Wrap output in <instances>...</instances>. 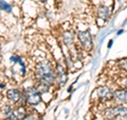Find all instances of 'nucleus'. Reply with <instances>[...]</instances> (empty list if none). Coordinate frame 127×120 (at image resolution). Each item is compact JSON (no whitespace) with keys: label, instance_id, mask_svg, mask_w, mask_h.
<instances>
[{"label":"nucleus","instance_id":"9","mask_svg":"<svg viewBox=\"0 0 127 120\" xmlns=\"http://www.w3.org/2000/svg\"><path fill=\"white\" fill-rule=\"evenodd\" d=\"M26 116H27L26 107L23 105H19L17 109L13 111V114L11 115L10 118H7V120H22Z\"/></svg>","mask_w":127,"mask_h":120},{"label":"nucleus","instance_id":"12","mask_svg":"<svg viewBox=\"0 0 127 120\" xmlns=\"http://www.w3.org/2000/svg\"><path fill=\"white\" fill-rule=\"evenodd\" d=\"M36 88L38 89V91L40 93L41 95L42 94H47L48 91L50 90V85H48V84H46V83H42V82H36Z\"/></svg>","mask_w":127,"mask_h":120},{"label":"nucleus","instance_id":"1","mask_svg":"<svg viewBox=\"0 0 127 120\" xmlns=\"http://www.w3.org/2000/svg\"><path fill=\"white\" fill-rule=\"evenodd\" d=\"M35 78H36L37 82H42L46 83L48 85L52 86L57 81V74H56V69H54L52 64L47 60L39 62L36 68H35Z\"/></svg>","mask_w":127,"mask_h":120},{"label":"nucleus","instance_id":"5","mask_svg":"<svg viewBox=\"0 0 127 120\" xmlns=\"http://www.w3.org/2000/svg\"><path fill=\"white\" fill-rule=\"evenodd\" d=\"M6 98L14 104H23L27 103V98L25 91H21L17 88H11L6 91Z\"/></svg>","mask_w":127,"mask_h":120},{"label":"nucleus","instance_id":"2","mask_svg":"<svg viewBox=\"0 0 127 120\" xmlns=\"http://www.w3.org/2000/svg\"><path fill=\"white\" fill-rule=\"evenodd\" d=\"M103 117L108 120H127V107L121 104L107 107L103 112Z\"/></svg>","mask_w":127,"mask_h":120},{"label":"nucleus","instance_id":"6","mask_svg":"<svg viewBox=\"0 0 127 120\" xmlns=\"http://www.w3.org/2000/svg\"><path fill=\"white\" fill-rule=\"evenodd\" d=\"M94 94L98 99H103V100H112L113 99V93L111 91L109 87L106 85H102V86H98L97 88H95Z\"/></svg>","mask_w":127,"mask_h":120},{"label":"nucleus","instance_id":"11","mask_svg":"<svg viewBox=\"0 0 127 120\" xmlns=\"http://www.w3.org/2000/svg\"><path fill=\"white\" fill-rule=\"evenodd\" d=\"M63 39L64 43L67 47H70L71 45H73V39H74V35L71 32H65L63 35Z\"/></svg>","mask_w":127,"mask_h":120},{"label":"nucleus","instance_id":"13","mask_svg":"<svg viewBox=\"0 0 127 120\" xmlns=\"http://www.w3.org/2000/svg\"><path fill=\"white\" fill-rule=\"evenodd\" d=\"M13 107H12L10 104H5L4 107L2 109V115H4V118L7 119L11 117V115L13 114Z\"/></svg>","mask_w":127,"mask_h":120},{"label":"nucleus","instance_id":"16","mask_svg":"<svg viewBox=\"0 0 127 120\" xmlns=\"http://www.w3.org/2000/svg\"><path fill=\"white\" fill-rule=\"evenodd\" d=\"M22 120H40V118L36 114H31V115H27Z\"/></svg>","mask_w":127,"mask_h":120},{"label":"nucleus","instance_id":"4","mask_svg":"<svg viewBox=\"0 0 127 120\" xmlns=\"http://www.w3.org/2000/svg\"><path fill=\"white\" fill-rule=\"evenodd\" d=\"M77 38L78 42L81 44V46L83 47V49L87 52H90L93 49V41H92V36L89 30L86 31H79L77 33Z\"/></svg>","mask_w":127,"mask_h":120},{"label":"nucleus","instance_id":"14","mask_svg":"<svg viewBox=\"0 0 127 120\" xmlns=\"http://www.w3.org/2000/svg\"><path fill=\"white\" fill-rule=\"evenodd\" d=\"M117 65L120 69H122L123 71H126L127 72V58L119 59L117 61Z\"/></svg>","mask_w":127,"mask_h":120},{"label":"nucleus","instance_id":"15","mask_svg":"<svg viewBox=\"0 0 127 120\" xmlns=\"http://www.w3.org/2000/svg\"><path fill=\"white\" fill-rule=\"evenodd\" d=\"M1 9H2L3 11H5V12H9V13L12 11V10H11V9H12L11 5L7 4V3L4 1V0H1Z\"/></svg>","mask_w":127,"mask_h":120},{"label":"nucleus","instance_id":"7","mask_svg":"<svg viewBox=\"0 0 127 120\" xmlns=\"http://www.w3.org/2000/svg\"><path fill=\"white\" fill-rule=\"evenodd\" d=\"M56 74H57V82L59 84V86H64L68 80V77H67V72L64 65H62L61 63L56 64Z\"/></svg>","mask_w":127,"mask_h":120},{"label":"nucleus","instance_id":"17","mask_svg":"<svg viewBox=\"0 0 127 120\" xmlns=\"http://www.w3.org/2000/svg\"><path fill=\"white\" fill-rule=\"evenodd\" d=\"M123 85H124V88L127 89V78L124 80V82H123Z\"/></svg>","mask_w":127,"mask_h":120},{"label":"nucleus","instance_id":"18","mask_svg":"<svg viewBox=\"0 0 127 120\" xmlns=\"http://www.w3.org/2000/svg\"><path fill=\"white\" fill-rule=\"evenodd\" d=\"M40 1H41V2H46V1H47V0H40Z\"/></svg>","mask_w":127,"mask_h":120},{"label":"nucleus","instance_id":"10","mask_svg":"<svg viewBox=\"0 0 127 120\" xmlns=\"http://www.w3.org/2000/svg\"><path fill=\"white\" fill-rule=\"evenodd\" d=\"M96 14H97V17L103 19V20H107L109 17H110V14H111V11L108 6L106 5H98L97 6V10H96Z\"/></svg>","mask_w":127,"mask_h":120},{"label":"nucleus","instance_id":"3","mask_svg":"<svg viewBox=\"0 0 127 120\" xmlns=\"http://www.w3.org/2000/svg\"><path fill=\"white\" fill-rule=\"evenodd\" d=\"M26 94V98H27V104L35 106L38 105L41 102V94L38 91L36 88V86H29L23 90Z\"/></svg>","mask_w":127,"mask_h":120},{"label":"nucleus","instance_id":"8","mask_svg":"<svg viewBox=\"0 0 127 120\" xmlns=\"http://www.w3.org/2000/svg\"><path fill=\"white\" fill-rule=\"evenodd\" d=\"M113 100L118 104H127V89H118L113 91Z\"/></svg>","mask_w":127,"mask_h":120}]
</instances>
